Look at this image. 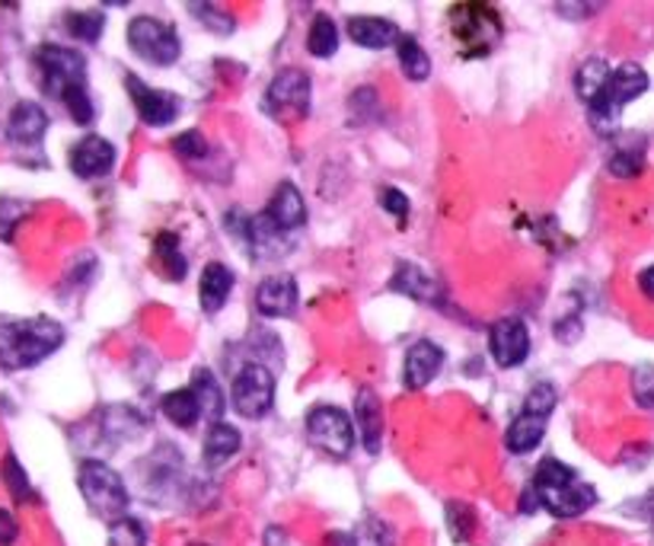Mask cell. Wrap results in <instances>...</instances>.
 Returning a JSON list of instances; mask_svg holds the SVG:
<instances>
[{
  "label": "cell",
  "mask_w": 654,
  "mask_h": 546,
  "mask_svg": "<svg viewBox=\"0 0 654 546\" xmlns=\"http://www.w3.org/2000/svg\"><path fill=\"white\" fill-rule=\"evenodd\" d=\"M269 221L275 224L278 231H298L306 224V202H303L301 189L294 182H281L272 199H269Z\"/></svg>",
  "instance_id": "cell-17"
},
{
  "label": "cell",
  "mask_w": 654,
  "mask_h": 546,
  "mask_svg": "<svg viewBox=\"0 0 654 546\" xmlns=\"http://www.w3.org/2000/svg\"><path fill=\"white\" fill-rule=\"evenodd\" d=\"M306 435L316 447H323L332 457H349L354 451L352 418L345 416L339 406H316L306 416Z\"/></svg>",
  "instance_id": "cell-9"
},
{
  "label": "cell",
  "mask_w": 654,
  "mask_h": 546,
  "mask_svg": "<svg viewBox=\"0 0 654 546\" xmlns=\"http://www.w3.org/2000/svg\"><path fill=\"white\" fill-rule=\"evenodd\" d=\"M68 163H71V173L80 180H97L115 166V148H112V141H105L100 134H87L83 141H77L71 148Z\"/></svg>",
  "instance_id": "cell-13"
},
{
  "label": "cell",
  "mask_w": 654,
  "mask_h": 546,
  "mask_svg": "<svg viewBox=\"0 0 654 546\" xmlns=\"http://www.w3.org/2000/svg\"><path fill=\"white\" fill-rule=\"evenodd\" d=\"M153 256H157V262L163 265V272H167V279H170V282H182V279H185L189 262H185L182 250H179L177 234H157Z\"/></svg>",
  "instance_id": "cell-28"
},
{
  "label": "cell",
  "mask_w": 654,
  "mask_h": 546,
  "mask_svg": "<svg viewBox=\"0 0 654 546\" xmlns=\"http://www.w3.org/2000/svg\"><path fill=\"white\" fill-rule=\"evenodd\" d=\"M173 148H177L179 156H185V160H202L208 154V141H204L202 131H182L177 141H173Z\"/></svg>",
  "instance_id": "cell-37"
},
{
  "label": "cell",
  "mask_w": 654,
  "mask_h": 546,
  "mask_svg": "<svg viewBox=\"0 0 654 546\" xmlns=\"http://www.w3.org/2000/svg\"><path fill=\"white\" fill-rule=\"evenodd\" d=\"M0 476H3L7 493L13 495V502H20V505L36 502V489H32V483H29L26 469L20 467L17 454H7V457H3V464H0Z\"/></svg>",
  "instance_id": "cell-29"
},
{
  "label": "cell",
  "mask_w": 654,
  "mask_h": 546,
  "mask_svg": "<svg viewBox=\"0 0 654 546\" xmlns=\"http://www.w3.org/2000/svg\"><path fill=\"white\" fill-rule=\"evenodd\" d=\"M540 505L555 518H578L591 505H597V489L581 483L578 473L562 461L546 457L540 461L533 483L524 493V512H536Z\"/></svg>",
  "instance_id": "cell-1"
},
{
  "label": "cell",
  "mask_w": 654,
  "mask_h": 546,
  "mask_svg": "<svg viewBox=\"0 0 654 546\" xmlns=\"http://www.w3.org/2000/svg\"><path fill=\"white\" fill-rule=\"evenodd\" d=\"M546 422H550V418L521 413V416L507 425V435H504L507 451H511V454H527L533 447H540L543 435H546Z\"/></svg>",
  "instance_id": "cell-22"
},
{
  "label": "cell",
  "mask_w": 654,
  "mask_h": 546,
  "mask_svg": "<svg viewBox=\"0 0 654 546\" xmlns=\"http://www.w3.org/2000/svg\"><path fill=\"white\" fill-rule=\"evenodd\" d=\"M128 93H131V103L138 109V115H141V122L144 125H153V129H163V125H170L173 119L179 115V97L173 93H167V90H157V87H148L141 78H134V74H128L125 78Z\"/></svg>",
  "instance_id": "cell-11"
},
{
  "label": "cell",
  "mask_w": 654,
  "mask_h": 546,
  "mask_svg": "<svg viewBox=\"0 0 654 546\" xmlns=\"http://www.w3.org/2000/svg\"><path fill=\"white\" fill-rule=\"evenodd\" d=\"M638 287H642V294H645L648 301H654V265H648V269L638 275Z\"/></svg>",
  "instance_id": "cell-42"
},
{
  "label": "cell",
  "mask_w": 654,
  "mask_h": 546,
  "mask_svg": "<svg viewBox=\"0 0 654 546\" xmlns=\"http://www.w3.org/2000/svg\"><path fill=\"white\" fill-rule=\"evenodd\" d=\"M233 291V272L227 269L224 262H208L202 269V285H199V301H202V311L218 313L227 304Z\"/></svg>",
  "instance_id": "cell-21"
},
{
  "label": "cell",
  "mask_w": 654,
  "mask_h": 546,
  "mask_svg": "<svg viewBox=\"0 0 654 546\" xmlns=\"http://www.w3.org/2000/svg\"><path fill=\"white\" fill-rule=\"evenodd\" d=\"M46 131H49V115H46V109L39 103L23 100V103H17L10 109V115H7V138L13 144H39L46 138Z\"/></svg>",
  "instance_id": "cell-16"
},
{
  "label": "cell",
  "mask_w": 654,
  "mask_h": 546,
  "mask_svg": "<svg viewBox=\"0 0 654 546\" xmlns=\"http://www.w3.org/2000/svg\"><path fill=\"white\" fill-rule=\"evenodd\" d=\"M610 74H613V71H610V64H606L604 58H587L578 71H575V93H578L581 103H594V100L601 97V90L606 87Z\"/></svg>",
  "instance_id": "cell-25"
},
{
  "label": "cell",
  "mask_w": 654,
  "mask_h": 546,
  "mask_svg": "<svg viewBox=\"0 0 654 546\" xmlns=\"http://www.w3.org/2000/svg\"><path fill=\"white\" fill-rule=\"evenodd\" d=\"M77 486H80V495L87 498V505H90L93 515H100L109 524L125 518V479L109 467V464H102V461H83L80 469H77Z\"/></svg>",
  "instance_id": "cell-5"
},
{
  "label": "cell",
  "mask_w": 654,
  "mask_h": 546,
  "mask_svg": "<svg viewBox=\"0 0 654 546\" xmlns=\"http://www.w3.org/2000/svg\"><path fill=\"white\" fill-rule=\"evenodd\" d=\"M396 54H400V68L409 80H429L431 78V58L429 52L419 46L415 36H403L396 42Z\"/></svg>",
  "instance_id": "cell-27"
},
{
  "label": "cell",
  "mask_w": 654,
  "mask_h": 546,
  "mask_svg": "<svg viewBox=\"0 0 654 546\" xmlns=\"http://www.w3.org/2000/svg\"><path fill=\"white\" fill-rule=\"evenodd\" d=\"M453 42L463 58H482L502 42V17L489 3H460L451 10Z\"/></svg>",
  "instance_id": "cell-4"
},
{
  "label": "cell",
  "mask_w": 654,
  "mask_h": 546,
  "mask_svg": "<svg viewBox=\"0 0 654 546\" xmlns=\"http://www.w3.org/2000/svg\"><path fill=\"white\" fill-rule=\"evenodd\" d=\"M189 10H192L195 17H204L202 23L208 29H214V32H221V36H227V32H233V20H230L227 13H221V10H214L211 3H202V7H199V3H192Z\"/></svg>",
  "instance_id": "cell-39"
},
{
  "label": "cell",
  "mask_w": 654,
  "mask_h": 546,
  "mask_svg": "<svg viewBox=\"0 0 654 546\" xmlns=\"http://www.w3.org/2000/svg\"><path fill=\"white\" fill-rule=\"evenodd\" d=\"M489 352L492 358L502 364V367H517V364L527 362L530 355V330L524 320L517 316H507V320H499L489 333Z\"/></svg>",
  "instance_id": "cell-12"
},
{
  "label": "cell",
  "mask_w": 654,
  "mask_h": 546,
  "mask_svg": "<svg viewBox=\"0 0 654 546\" xmlns=\"http://www.w3.org/2000/svg\"><path fill=\"white\" fill-rule=\"evenodd\" d=\"M378 199H380V209L390 211L393 218H400V221L409 218V199H405V192L393 189V185H386V189H380Z\"/></svg>",
  "instance_id": "cell-40"
},
{
  "label": "cell",
  "mask_w": 654,
  "mask_h": 546,
  "mask_svg": "<svg viewBox=\"0 0 654 546\" xmlns=\"http://www.w3.org/2000/svg\"><path fill=\"white\" fill-rule=\"evenodd\" d=\"M17 537H20V524L7 508H0V546H13Z\"/></svg>",
  "instance_id": "cell-41"
},
{
  "label": "cell",
  "mask_w": 654,
  "mask_h": 546,
  "mask_svg": "<svg viewBox=\"0 0 654 546\" xmlns=\"http://www.w3.org/2000/svg\"><path fill=\"white\" fill-rule=\"evenodd\" d=\"M441 367H444V352H441V345H434L431 338H419V342L405 352V391H422V387H429L431 381L441 374Z\"/></svg>",
  "instance_id": "cell-14"
},
{
  "label": "cell",
  "mask_w": 654,
  "mask_h": 546,
  "mask_svg": "<svg viewBox=\"0 0 654 546\" xmlns=\"http://www.w3.org/2000/svg\"><path fill=\"white\" fill-rule=\"evenodd\" d=\"M447 524H451L453 540H456V544H466L470 534H473V527H476V515H473L470 505L451 502V505H447Z\"/></svg>",
  "instance_id": "cell-34"
},
{
  "label": "cell",
  "mask_w": 654,
  "mask_h": 546,
  "mask_svg": "<svg viewBox=\"0 0 654 546\" xmlns=\"http://www.w3.org/2000/svg\"><path fill=\"white\" fill-rule=\"evenodd\" d=\"M128 46L138 58H144L148 64H160V68L177 64L182 54L177 29L157 17H134L128 23Z\"/></svg>",
  "instance_id": "cell-7"
},
{
  "label": "cell",
  "mask_w": 654,
  "mask_h": 546,
  "mask_svg": "<svg viewBox=\"0 0 654 546\" xmlns=\"http://www.w3.org/2000/svg\"><path fill=\"white\" fill-rule=\"evenodd\" d=\"M64 27H68V32L74 36L77 42L93 46V42H100L102 39L105 17H102V13H68V17H64Z\"/></svg>",
  "instance_id": "cell-31"
},
{
  "label": "cell",
  "mask_w": 654,
  "mask_h": 546,
  "mask_svg": "<svg viewBox=\"0 0 654 546\" xmlns=\"http://www.w3.org/2000/svg\"><path fill=\"white\" fill-rule=\"evenodd\" d=\"M109 546H148V530L134 518H119L109 524Z\"/></svg>",
  "instance_id": "cell-32"
},
{
  "label": "cell",
  "mask_w": 654,
  "mask_h": 546,
  "mask_svg": "<svg viewBox=\"0 0 654 546\" xmlns=\"http://www.w3.org/2000/svg\"><path fill=\"white\" fill-rule=\"evenodd\" d=\"M393 287L409 294V297H415V301H422V304H437L441 301L437 282L431 275H425L422 269H415V265H400L396 269V279H393Z\"/></svg>",
  "instance_id": "cell-24"
},
{
  "label": "cell",
  "mask_w": 654,
  "mask_h": 546,
  "mask_svg": "<svg viewBox=\"0 0 654 546\" xmlns=\"http://www.w3.org/2000/svg\"><path fill=\"white\" fill-rule=\"evenodd\" d=\"M354 425L361 428V444L368 454H378L383 442V410H380L378 393L371 387H361L354 396Z\"/></svg>",
  "instance_id": "cell-18"
},
{
  "label": "cell",
  "mask_w": 654,
  "mask_h": 546,
  "mask_svg": "<svg viewBox=\"0 0 654 546\" xmlns=\"http://www.w3.org/2000/svg\"><path fill=\"white\" fill-rule=\"evenodd\" d=\"M648 90V74L638 68V64H620L613 68V74L606 80V87L601 90V97L594 103L587 105V119H591V129L597 134H613L620 129V115L623 109L638 100L642 93Z\"/></svg>",
  "instance_id": "cell-3"
},
{
  "label": "cell",
  "mask_w": 654,
  "mask_h": 546,
  "mask_svg": "<svg viewBox=\"0 0 654 546\" xmlns=\"http://www.w3.org/2000/svg\"><path fill=\"white\" fill-rule=\"evenodd\" d=\"M36 68H39L42 90L54 100H64V93H71L77 87H87V58L77 49L42 46L36 52Z\"/></svg>",
  "instance_id": "cell-6"
},
{
  "label": "cell",
  "mask_w": 654,
  "mask_h": 546,
  "mask_svg": "<svg viewBox=\"0 0 654 546\" xmlns=\"http://www.w3.org/2000/svg\"><path fill=\"white\" fill-rule=\"evenodd\" d=\"M349 36L354 39V46L361 49H390L403 39V32L396 29V23L383 20V17H352L349 20Z\"/></svg>",
  "instance_id": "cell-19"
},
{
  "label": "cell",
  "mask_w": 654,
  "mask_h": 546,
  "mask_svg": "<svg viewBox=\"0 0 654 546\" xmlns=\"http://www.w3.org/2000/svg\"><path fill=\"white\" fill-rule=\"evenodd\" d=\"M610 173L620 180H630L635 173H642V151H620L610 156Z\"/></svg>",
  "instance_id": "cell-38"
},
{
  "label": "cell",
  "mask_w": 654,
  "mask_h": 546,
  "mask_svg": "<svg viewBox=\"0 0 654 546\" xmlns=\"http://www.w3.org/2000/svg\"><path fill=\"white\" fill-rule=\"evenodd\" d=\"M555 403H559V393H555L553 384H536V387L527 393V400H524V413H530V416H540V418H550L553 416Z\"/></svg>",
  "instance_id": "cell-35"
},
{
  "label": "cell",
  "mask_w": 654,
  "mask_h": 546,
  "mask_svg": "<svg viewBox=\"0 0 654 546\" xmlns=\"http://www.w3.org/2000/svg\"><path fill=\"white\" fill-rule=\"evenodd\" d=\"M326 546H354L352 534H332L326 540Z\"/></svg>",
  "instance_id": "cell-43"
},
{
  "label": "cell",
  "mask_w": 654,
  "mask_h": 546,
  "mask_svg": "<svg viewBox=\"0 0 654 546\" xmlns=\"http://www.w3.org/2000/svg\"><path fill=\"white\" fill-rule=\"evenodd\" d=\"M306 52L313 58H332L339 52V29L329 17H316L313 27L306 32Z\"/></svg>",
  "instance_id": "cell-30"
},
{
  "label": "cell",
  "mask_w": 654,
  "mask_h": 546,
  "mask_svg": "<svg viewBox=\"0 0 654 546\" xmlns=\"http://www.w3.org/2000/svg\"><path fill=\"white\" fill-rule=\"evenodd\" d=\"M632 393L645 410H654V364H645L632 374Z\"/></svg>",
  "instance_id": "cell-36"
},
{
  "label": "cell",
  "mask_w": 654,
  "mask_h": 546,
  "mask_svg": "<svg viewBox=\"0 0 654 546\" xmlns=\"http://www.w3.org/2000/svg\"><path fill=\"white\" fill-rule=\"evenodd\" d=\"M240 432L230 425V422H214L211 428H208V435H204V467L218 469L224 467L227 461H233L237 457V451H240Z\"/></svg>",
  "instance_id": "cell-20"
},
{
  "label": "cell",
  "mask_w": 654,
  "mask_h": 546,
  "mask_svg": "<svg viewBox=\"0 0 654 546\" xmlns=\"http://www.w3.org/2000/svg\"><path fill=\"white\" fill-rule=\"evenodd\" d=\"M29 214V205L20 199H0V240L10 243L17 228L23 224V218Z\"/></svg>",
  "instance_id": "cell-33"
},
{
  "label": "cell",
  "mask_w": 654,
  "mask_h": 546,
  "mask_svg": "<svg viewBox=\"0 0 654 546\" xmlns=\"http://www.w3.org/2000/svg\"><path fill=\"white\" fill-rule=\"evenodd\" d=\"M61 345H64V326L49 316L0 323V367L3 371L36 367L54 355Z\"/></svg>",
  "instance_id": "cell-2"
},
{
  "label": "cell",
  "mask_w": 654,
  "mask_h": 546,
  "mask_svg": "<svg viewBox=\"0 0 654 546\" xmlns=\"http://www.w3.org/2000/svg\"><path fill=\"white\" fill-rule=\"evenodd\" d=\"M265 109L272 115H306L310 112V78L298 68L281 71L265 90Z\"/></svg>",
  "instance_id": "cell-10"
},
{
  "label": "cell",
  "mask_w": 654,
  "mask_h": 546,
  "mask_svg": "<svg viewBox=\"0 0 654 546\" xmlns=\"http://www.w3.org/2000/svg\"><path fill=\"white\" fill-rule=\"evenodd\" d=\"M160 406H163V416L170 418L173 425H179V428H192V425L202 418V406H199V400H195L192 387H182V391L167 393Z\"/></svg>",
  "instance_id": "cell-26"
},
{
  "label": "cell",
  "mask_w": 654,
  "mask_h": 546,
  "mask_svg": "<svg viewBox=\"0 0 654 546\" xmlns=\"http://www.w3.org/2000/svg\"><path fill=\"white\" fill-rule=\"evenodd\" d=\"M192 393H195V400H199V406H202V418H211V425L214 422H221L227 410V396L221 391V384H218V377L208 371V367H199L195 374H192Z\"/></svg>",
  "instance_id": "cell-23"
},
{
  "label": "cell",
  "mask_w": 654,
  "mask_h": 546,
  "mask_svg": "<svg viewBox=\"0 0 654 546\" xmlns=\"http://www.w3.org/2000/svg\"><path fill=\"white\" fill-rule=\"evenodd\" d=\"M298 301H301V294H298V282L291 279V275H275V279H265L259 291H255V311L262 313V316H291V313L298 311Z\"/></svg>",
  "instance_id": "cell-15"
},
{
  "label": "cell",
  "mask_w": 654,
  "mask_h": 546,
  "mask_svg": "<svg viewBox=\"0 0 654 546\" xmlns=\"http://www.w3.org/2000/svg\"><path fill=\"white\" fill-rule=\"evenodd\" d=\"M233 410L246 418H262L275 406V377L265 364L250 362L240 367L230 387Z\"/></svg>",
  "instance_id": "cell-8"
}]
</instances>
